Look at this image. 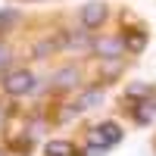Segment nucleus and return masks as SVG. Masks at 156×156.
Segmentation results:
<instances>
[{
  "label": "nucleus",
  "instance_id": "9",
  "mask_svg": "<svg viewBox=\"0 0 156 156\" xmlns=\"http://www.w3.org/2000/svg\"><path fill=\"white\" fill-rule=\"evenodd\" d=\"M97 103H100V90H87L81 97V103H78V109H90V106H97Z\"/></svg>",
  "mask_w": 156,
  "mask_h": 156
},
{
  "label": "nucleus",
  "instance_id": "4",
  "mask_svg": "<svg viewBox=\"0 0 156 156\" xmlns=\"http://www.w3.org/2000/svg\"><path fill=\"white\" fill-rule=\"evenodd\" d=\"M90 47H94V53L103 56V59H115V56H122V50H125L122 37H100V41H94Z\"/></svg>",
  "mask_w": 156,
  "mask_h": 156
},
{
  "label": "nucleus",
  "instance_id": "2",
  "mask_svg": "<svg viewBox=\"0 0 156 156\" xmlns=\"http://www.w3.org/2000/svg\"><path fill=\"white\" fill-rule=\"evenodd\" d=\"M87 140H90V147L106 150V147H112V144L122 140V128L115 125V122H103V125H97V128L87 131Z\"/></svg>",
  "mask_w": 156,
  "mask_h": 156
},
{
  "label": "nucleus",
  "instance_id": "11",
  "mask_svg": "<svg viewBox=\"0 0 156 156\" xmlns=\"http://www.w3.org/2000/svg\"><path fill=\"white\" fill-rule=\"evenodd\" d=\"M6 62H9V50H6L3 44H0V69H3V66H6Z\"/></svg>",
  "mask_w": 156,
  "mask_h": 156
},
{
  "label": "nucleus",
  "instance_id": "1",
  "mask_svg": "<svg viewBox=\"0 0 156 156\" xmlns=\"http://www.w3.org/2000/svg\"><path fill=\"white\" fill-rule=\"evenodd\" d=\"M3 90L12 97H22V94H31L34 90V75L28 69H9L3 75Z\"/></svg>",
  "mask_w": 156,
  "mask_h": 156
},
{
  "label": "nucleus",
  "instance_id": "6",
  "mask_svg": "<svg viewBox=\"0 0 156 156\" xmlns=\"http://www.w3.org/2000/svg\"><path fill=\"white\" fill-rule=\"evenodd\" d=\"M47 156H75V147L69 144V140H50V144L44 147Z\"/></svg>",
  "mask_w": 156,
  "mask_h": 156
},
{
  "label": "nucleus",
  "instance_id": "3",
  "mask_svg": "<svg viewBox=\"0 0 156 156\" xmlns=\"http://www.w3.org/2000/svg\"><path fill=\"white\" fill-rule=\"evenodd\" d=\"M109 16V6L103 3V0H90V3L81 6V12H78V19H81V28L90 31V28H97V25H103Z\"/></svg>",
  "mask_w": 156,
  "mask_h": 156
},
{
  "label": "nucleus",
  "instance_id": "8",
  "mask_svg": "<svg viewBox=\"0 0 156 156\" xmlns=\"http://www.w3.org/2000/svg\"><path fill=\"white\" fill-rule=\"evenodd\" d=\"M144 41H147V37L140 34V31H128L122 44H125V50H140V47H144Z\"/></svg>",
  "mask_w": 156,
  "mask_h": 156
},
{
  "label": "nucleus",
  "instance_id": "12",
  "mask_svg": "<svg viewBox=\"0 0 156 156\" xmlns=\"http://www.w3.org/2000/svg\"><path fill=\"white\" fill-rule=\"evenodd\" d=\"M0 156H3V153H0Z\"/></svg>",
  "mask_w": 156,
  "mask_h": 156
},
{
  "label": "nucleus",
  "instance_id": "10",
  "mask_svg": "<svg viewBox=\"0 0 156 156\" xmlns=\"http://www.w3.org/2000/svg\"><path fill=\"white\" fill-rule=\"evenodd\" d=\"M12 22H16V12H12V9H3V12H0V28H9Z\"/></svg>",
  "mask_w": 156,
  "mask_h": 156
},
{
  "label": "nucleus",
  "instance_id": "7",
  "mask_svg": "<svg viewBox=\"0 0 156 156\" xmlns=\"http://www.w3.org/2000/svg\"><path fill=\"white\" fill-rule=\"evenodd\" d=\"M75 84H78V72L75 69H66V72L56 75V87H75Z\"/></svg>",
  "mask_w": 156,
  "mask_h": 156
},
{
  "label": "nucleus",
  "instance_id": "5",
  "mask_svg": "<svg viewBox=\"0 0 156 156\" xmlns=\"http://www.w3.org/2000/svg\"><path fill=\"white\" fill-rule=\"evenodd\" d=\"M153 115H156V100H153V97H147V100L134 109V119H137L140 125H147V122H153Z\"/></svg>",
  "mask_w": 156,
  "mask_h": 156
}]
</instances>
